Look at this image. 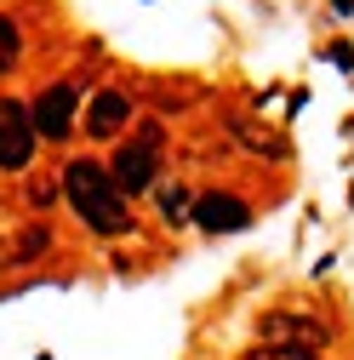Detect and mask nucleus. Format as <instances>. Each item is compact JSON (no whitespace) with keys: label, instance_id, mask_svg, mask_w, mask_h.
I'll list each match as a JSON object with an SVG mask.
<instances>
[{"label":"nucleus","instance_id":"obj_9","mask_svg":"<svg viewBox=\"0 0 354 360\" xmlns=\"http://www.w3.org/2000/svg\"><path fill=\"white\" fill-rule=\"evenodd\" d=\"M240 138H246L257 155H286V143H280V138H269V131H257V126H240Z\"/></svg>","mask_w":354,"mask_h":360},{"label":"nucleus","instance_id":"obj_7","mask_svg":"<svg viewBox=\"0 0 354 360\" xmlns=\"http://www.w3.org/2000/svg\"><path fill=\"white\" fill-rule=\"evenodd\" d=\"M131 120V103H126V92H98L92 103H86V131L92 138H114V131Z\"/></svg>","mask_w":354,"mask_h":360},{"label":"nucleus","instance_id":"obj_12","mask_svg":"<svg viewBox=\"0 0 354 360\" xmlns=\"http://www.w3.org/2000/svg\"><path fill=\"white\" fill-rule=\"evenodd\" d=\"M40 246H52V235H46V229H40V223H34V229L23 235V246H18V257H34Z\"/></svg>","mask_w":354,"mask_h":360},{"label":"nucleus","instance_id":"obj_10","mask_svg":"<svg viewBox=\"0 0 354 360\" xmlns=\"http://www.w3.org/2000/svg\"><path fill=\"white\" fill-rule=\"evenodd\" d=\"M246 360H320V354H308V349H275V343H263V349H251Z\"/></svg>","mask_w":354,"mask_h":360},{"label":"nucleus","instance_id":"obj_5","mask_svg":"<svg viewBox=\"0 0 354 360\" xmlns=\"http://www.w3.org/2000/svg\"><path fill=\"white\" fill-rule=\"evenodd\" d=\"M34 155V120L23 103L0 98V172H23Z\"/></svg>","mask_w":354,"mask_h":360},{"label":"nucleus","instance_id":"obj_13","mask_svg":"<svg viewBox=\"0 0 354 360\" xmlns=\"http://www.w3.org/2000/svg\"><path fill=\"white\" fill-rule=\"evenodd\" d=\"M52 195H58V189L46 184V177H34V184H29V200H34V206H52Z\"/></svg>","mask_w":354,"mask_h":360},{"label":"nucleus","instance_id":"obj_1","mask_svg":"<svg viewBox=\"0 0 354 360\" xmlns=\"http://www.w3.org/2000/svg\"><path fill=\"white\" fill-rule=\"evenodd\" d=\"M63 195H69V206H74V217L86 223L92 235H131V217L126 212V195H120V184L109 177V166H98L92 155H80V160H69V172H63Z\"/></svg>","mask_w":354,"mask_h":360},{"label":"nucleus","instance_id":"obj_11","mask_svg":"<svg viewBox=\"0 0 354 360\" xmlns=\"http://www.w3.org/2000/svg\"><path fill=\"white\" fill-rule=\"evenodd\" d=\"M160 200H166V212H171V223H183V212H195V200H189L183 189H166Z\"/></svg>","mask_w":354,"mask_h":360},{"label":"nucleus","instance_id":"obj_4","mask_svg":"<svg viewBox=\"0 0 354 360\" xmlns=\"http://www.w3.org/2000/svg\"><path fill=\"white\" fill-rule=\"evenodd\" d=\"M74 103H80V92L69 80H52L46 92L34 98V109H29V120H34V138H52V143H63L69 131H74Z\"/></svg>","mask_w":354,"mask_h":360},{"label":"nucleus","instance_id":"obj_8","mask_svg":"<svg viewBox=\"0 0 354 360\" xmlns=\"http://www.w3.org/2000/svg\"><path fill=\"white\" fill-rule=\"evenodd\" d=\"M18 52H23V34H18V23H12V18H0V75H6V69L18 63Z\"/></svg>","mask_w":354,"mask_h":360},{"label":"nucleus","instance_id":"obj_15","mask_svg":"<svg viewBox=\"0 0 354 360\" xmlns=\"http://www.w3.org/2000/svg\"><path fill=\"white\" fill-rule=\"evenodd\" d=\"M0 257H6V252H0Z\"/></svg>","mask_w":354,"mask_h":360},{"label":"nucleus","instance_id":"obj_2","mask_svg":"<svg viewBox=\"0 0 354 360\" xmlns=\"http://www.w3.org/2000/svg\"><path fill=\"white\" fill-rule=\"evenodd\" d=\"M155 172H160V126H143L131 143H120L109 177L120 184V195H126V189H155Z\"/></svg>","mask_w":354,"mask_h":360},{"label":"nucleus","instance_id":"obj_3","mask_svg":"<svg viewBox=\"0 0 354 360\" xmlns=\"http://www.w3.org/2000/svg\"><path fill=\"white\" fill-rule=\"evenodd\" d=\"M263 343H275V349H308L315 354L326 338H332V326L326 321H315V314H291V309H275V314H263Z\"/></svg>","mask_w":354,"mask_h":360},{"label":"nucleus","instance_id":"obj_14","mask_svg":"<svg viewBox=\"0 0 354 360\" xmlns=\"http://www.w3.org/2000/svg\"><path fill=\"white\" fill-rule=\"evenodd\" d=\"M332 12H354V0H332Z\"/></svg>","mask_w":354,"mask_h":360},{"label":"nucleus","instance_id":"obj_6","mask_svg":"<svg viewBox=\"0 0 354 360\" xmlns=\"http://www.w3.org/2000/svg\"><path fill=\"white\" fill-rule=\"evenodd\" d=\"M195 223H200L206 235H235V229L251 223V212H246V200H235V195H200V200H195Z\"/></svg>","mask_w":354,"mask_h":360}]
</instances>
